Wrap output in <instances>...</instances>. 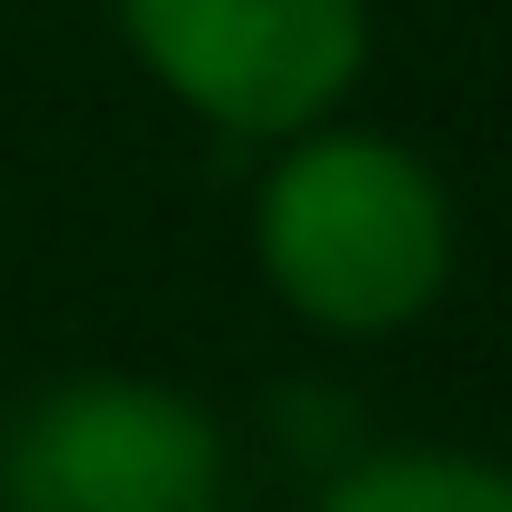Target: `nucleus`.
<instances>
[{"mask_svg": "<svg viewBox=\"0 0 512 512\" xmlns=\"http://www.w3.org/2000/svg\"><path fill=\"white\" fill-rule=\"evenodd\" d=\"M211 482H221L211 422L141 382H81L41 402L0 452L11 512H201Z\"/></svg>", "mask_w": 512, "mask_h": 512, "instance_id": "obj_3", "label": "nucleus"}, {"mask_svg": "<svg viewBox=\"0 0 512 512\" xmlns=\"http://www.w3.org/2000/svg\"><path fill=\"white\" fill-rule=\"evenodd\" d=\"M332 512H512V482L482 462H372L332 492Z\"/></svg>", "mask_w": 512, "mask_h": 512, "instance_id": "obj_4", "label": "nucleus"}, {"mask_svg": "<svg viewBox=\"0 0 512 512\" xmlns=\"http://www.w3.org/2000/svg\"><path fill=\"white\" fill-rule=\"evenodd\" d=\"M121 21L161 81L231 131L312 121L362 61V0H121Z\"/></svg>", "mask_w": 512, "mask_h": 512, "instance_id": "obj_2", "label": "nucleus"}, {"mask_svg": "<svg viewBox=\"0 0 512 512\" xmlns=\"http://www.w3.org/2000/svg\"><path fill=\"white\" fill-rule=\"evenodd\" d=\"M262 241H272V282L342 332H382V322L422 312L442 282V251H452L442 191L382 141H312L272 181Z\"/></svg>", "mask_w": 512, "mask_h": 512, "instance_id": "obj_1", "label": "nucleus"}]
</instances>
